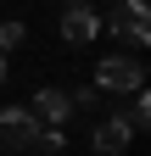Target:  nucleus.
I'll list each match as a JSON object with an SVG mask.
<instances>
[{"mask_svg":"<svg viewBox=\"0 0 151 156\" xmlns=\"http://www.w3.org/2000/svg\"><path fill=\"white\" fill-rule=\"evenodd\" d=\"M39 140H45V123L28 106H6V112H0V151H6V156L39 151Z\"/></svg>","mask_w":151,"mask_h":156,"instance_id":"nucleus-1","label":"nucleus"},{"mask_svg":"<svg viewBox=\"0 0 151 156\" xmlns=\"http://www.w3.org/2000/svg\"><path fill=\"white\" fill-rule=\"evenodd\" d=\"M95 89H112V95L145 89V62L140 56H106V62H95Z\"/></svg>","mask_w":151,"mask_h":156,"instance_id":"nucleus-2","label":"nucleus"},{"mask_svg":"<svg viewBox=\"0 0 151 156\" xmlns=\"http://www.w3.org/2000/svg\"><path fill=\"white\" fill-rule=\"evenodd\" d=\"M101 28H112L118 39H129V45H145L151 39V11H145V0H118Z\"/></svg>","mask_w":151,"mask_h":156,"instance_id":"nucleus-3","label":"nucleus"},{"mask_svg":"<svg viewBox=\"0 0 151 156\" xmlns=\"http://www.w3.org/2000/svg\"><path fill=\"white\" fill-rule=\"evenodd\" d=\"M28 112L39 117L45 128H62L67 117H73V101H67V89H39V95L28 101Z\"/></svg>","mask_w":151,"mask_h":156,"instance_id":"nucleus-4","label":"nucleus"},{"mask_svg":"<svg viewBox=\"0 0 151 156\" xmlns=\"http://www.w3.org/2000/svg\"><path fill=\"white\" fill-rule=\"evenodd\" d=\"M95 34H101V17L90 6H67L62 11V39H67V45H90Z\"/></svg>","mask_w":151,"mask_h":156,"instance_id":"nucleus-5","label":"nucleus"},{"mask_svg":"<svg viewBox=\"0 0 151 156\" xmlns=\"http://www.w3.org/2000/svg\"><path fill=\"white\" fill-rule=\"evenodd\" d=\"M129 140H134V134H129L118 117H106V123H95V128H90V145H95V156H123V151H129Z\"/></svg>","mask_w":151,"mask_h":156,"instance_id":"nucleus-6","label":"nucleus"},{"mask_svg":"<svg viewBox=\"0 0 151 156\" xmlns=\"http://www.w3.org/2000/svg\"><path fill=\"white\" fill-rule=\"evenodd\" d=\"M118 123H123L129 134H145V123H151V95H145V89H134V95H129V106H123V117H118Z\"/></svg>","mask_w":151,"mask_h":156,"instance_id":"nucleus-7","label":"nucleus"},{"mask_svg":"<svg viewBox=\"0 0 151 156\" xmlns=\"http://www.w3.org/2000/svg\"><path fill=\"white\" fill-rule=\"evenodd\" d=\"M23 39H28V28H23V23H0V56H6V50H17Z\"/></svg>","mask_w":151,"mask_h":156,"instance_id":"nucleus-8","label":"nucleus"},{"mask_svg":"<svg viewBox=\"0 0 151 156\" xmlns=\"http://www.w3.org/2000/svg\"><path fill=\"white\" fill-rule=\"evenodd\" d=\"M67 101H73V106H79V112H90V106H95V101H101V89H95V84H84V89H73V95H67Z\"/></svg>","mask_w":151,"mask_h":156,"instance_id":"nucleus-9","label":"nucleus"},{"mask_svg":"<svg viewBox=\"0 0 151 156\" xmlns=\"http://www.w3.org/2000/svg\"><path fill=\"white\" fill-rule=\"evenodd\" d=\"M0 84H6V56H0Z\"/></svg>","mask_w":151,"mask_h":156,"instance_id":"nucleus-10","label":"nucleus"},{"mask_svg":"<svg viewBox=\"0 0 151 156\" xmlns=\"http://www.w3.org/2000/svg\"><path fill=\"white\" fill-rule=\"evenodd\" d=\"M39 156H67V151H39Z\"/></svg>","mask_w":151,"mask_h":156,"instance_id":"nucleus-11","label":"nucleus"},{"mask_svg":"<svg viewBox=\"0 0 151 156\" xmlns=\"http://www.w3.org/2000/svg\"><path fill=\"white\" fill-rule=\"evenodd\" d=\"M67 6H84V0H67Z\"/></svg>","mask_w":151,"mask_h":156,"instance_id":"nucleus-12","label":"nucleus"}]
</instances>
